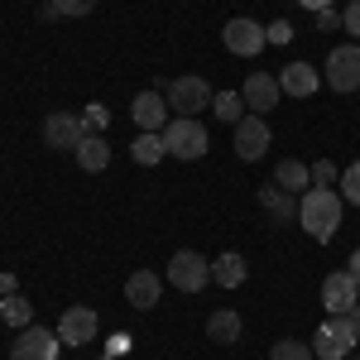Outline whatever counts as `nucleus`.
Returning <instances> with one entry per match:
<instances>
[{
    "mask_svg": "<svg viewBox=\"0 0 360 360\" xmlns=\"http://www.w3.org/2000/svg\"><path fill=\"white\" fill-rule=\"evenodd\" d=\"M341 193H332V188H307L303 202H298V221H303V231L312 236V240H332L336 231H341Z\"/></svg>",
    "mask_w": 360,
    "mask_h": 360,
    "instance_id": "f257e3e1",
    "label": "nucleus"
},
{
    "mask_svg": "<svg viewBox=\"0 0 360 360\" xmlns=\"http://www.w3.org/2000/svg\"><path fill=\"white\" fill-rule=\"evenodd\" d=\"M356 336H360L356 312H346V317H327V322L317 327V336H312V356H322V360H346L351 351H356Z\"/></svg>",
    "mask_w": 360,
    "mask_h": 360,
    "instance_id": "f03ea898",
    "label": "nucleus"
},
{
    "mask_svg": "<svg viewBox=\"0 0 360 360\" xmlns=\"http://www.w3.org/2000/svg\"><path fill=\"white\" fill-rule=\"evenodd\" d=\"M164 144H168V154L183 159V164H193V159H202V154L212 149V139H207V130H202L197 115H178V120H168V125H164Z\"/></svg>",
    "mask_w": 360,
    "mask_h": 360,
    "instance_id": "7ed1b4c3",
    "label": "nucleus"
},
{
    "mask_svg": "<svg viewBox=\"0 0 360 360\" xmlns=\"http://www.w3.org/2000/svg\"><path fill=\"white\" fill-rule=\"evenodd\" d=\"M168 283H173L178 293H202V288L212 283V264H207V255H197V250H178V255L168 259Z\"/></svg>",
    "mask_w": 360,
    "mask_h": 360,
    "instance_id": "20e7f679",
    "label": "nucleus"
},
{
    "mask_svg": "<svg viewBox=\"0 0 360 360\" xmlns=\"http://www.w3.org/2000/svg\"><path fill=\"white\" fill-rule=\"evenodd\" d=\"M217 101V91L207 86V77H173L168 82V106L178 115H197V111H207Z\"/></svg>",
    "mask_w": 360,
    "mask_h": 360,
    "instance_id": "39448f33",
    "label": "nucleus"
},
{
    "mask_svg": "<svg viewBox=\"0 0 360 360\" xmlns=\"http://www.w3.org/2000/svg\"><path fill=\"white\" fill-rule=\"evenodd\" d=\"M63 351V336L49 332V327H25L10 346V360H58Z\"/></svg>",
    "mask_w": 360,
    "mask_h": 360,
    "instance_id": "423d86ee",
    "label": "nucleus"
},
{
    "mask_svg": "<svg viewBox=\"0 0 360 360\" xmlns=\"http://www.w3.org/2000/svg\"><path fill=\"white\" fill-rule=\"evenodd\" d=\"M356 303H360V283L351 278V269H336V274L322 278V307H327L332 317L356 312Z\"/></svg>",
    "mask_w": 360,
    "mask_h": 360,
    "instance_id": "0eeeda50",
    "label": "nucleus"
},
{
    "mask_svg": "<svg viewBox=\"0 0 360 360\" xmlns=\"http://www.w3.org/2000/svg\"><path fill=\"white\" fill-rule=\"evenodd\" d=\"M221 39H226V49L236 58H255L269 39H264V25H255L250 15H236V20H226V29H221Z\"/></svg>",
    "mask_w": 360,
    "mask_h": 360,
    "instance_id": "6e6552de",
    "label": "nucleus"
},
{
    "mask_svg": "<svg viewBox=\"0 0 360 360\" xmlns=\"http://www.w3.org/2000/svg\"><path fill=\"white\" fill-rule=\"evenodd\" d=\"M327 86L332 91H356L360 86V44H341L327 58Z\"/></svg>",
    "mask_w": 360,
    "mask_h": 360,
    "instance_id": "1a4fd4ad",
    "label": "nucleus"
},
{
    "mask_svg": "<svg viewBox=\"0 0 360 360\" xmlns=\"http://www.w3.org/2000/svg\"><path fill=\"white\" fill-rule=\"evenodd\" d=\"M44 139H49V149H77L86 139V120L72 111H53L44 120Z\"/></svg>",
    "mask_w": 360,
    "mask_h": 360,
    "instance_id": "9d476101",
    "label": "nucleus"
},
{
    "mask_svg": "<svg viewBox=\"0 0 360 360\" xmlns=\"http://www.w3.org/2000/svg\"><path fill=\"white\" fill-rule=\"evenodd\" d=\"M240 96H245V106H250V115H269L278 106V77L274 72H250L245 77V86H240Z\"/></svg>",
    "mask_w": 360,
    "mask_h": 360,
    "instance_id": "9b49d317",
    "label": "nucleus"
},
{
    "mask_svg": "<svg viewBox=\"0 0 360 360\" xmlns=\"http://www.w3.org/2000/svg\"><path fill=\"white\" fill-rule=\"evenodd\" d=\"M264 149H269V125H264V115H245L240 125H236V154L255 164V159H264Z\"/></svg>",
    "mask_w": 360,
    "mask_h": 360,
    "instance_id": "f8f14e48",
    "label": "nucleus"
},
{
    "mask_svg": "<svg viewBox=\"0 0 360 360\" xmlns=\"http://www.w3.org/2000/svg\"><path fill=\"white\" fill-rule=\"evenodd\" d=\"M58 336H63V346H86L96 336V312L91 307H68L58 317Z\"/></svg>",
    "mask_w": 360,
    "mask_h": 360,
    "instance_id": "ddd939ff",
    "label": "nucleus"
},
{
    "mask_svg": "<svg viewBox=\"0 0 360 360\" xmlns=\"http://www.w3.org/2000/svg\"><path fill=\"white\" fill-rule=\"evenodd\" d=\"M159 293H164V278L154 274V269H135V274L125 278V298H130V307H139V312H149V307L159 303Z\"/></svg>",
    "mask_w": 360,
    "mask_h": 360,
    "instance_id": "4468645a",
    "label": "nucleus"
},
{
    "mask_svg": "<svg viewBox=\"0 0 360 360\" xmlns=\"http://www.w3.org/2000/svg\"><path fill=\"white\" fill-rule=\"evenodd\" d=\"M130 115H135L139 130H164L168 125V96H159V91H139L135 101H130Z\"/></svg>",
    "mask_w": 360,
    "mask_h": 360,
    "instance_id": "2eb2a0df",
    "label": "nucleus"
},
{
    "mask_svg": "<svg viewBox=\"0 0 360 360\" xmlns=\"http://www.w3.org/2000/svg\"><path fill=\"white\" fill-rule=\"evenodd\" d=\"M278 91H283V96H312V91H317V68H312V63H288V68L278 72Z\"/></svg>",
    "mask_w": 360,
    "mask_h": 360,
    "instance_id": "dca6fc26",
    "label": "nucleus"
},
{
    "mask_svg": "<svg viewBox=\"0 0 360 360\" xmlns=\"http://www.w3.org/2000/svg\"><path fill=\"white\" fill-rule=\"evenodd\" d=\"M250 274L245 255H236V250H226V255H217L212 259V283H221V288H240Z\"/></svg>",
    "mask_w": 360,
    "mask_h": 360,
    "instance_id": "f3484780",
    "label": "nucleus"
},
{
    "mask_svg": "<svg viewBox=\"0 0 360 360\" xmlns=\"http://www.w3.org/2000/svg\"><path fill=\"white\" fill-rule=\"evenodd\" d=\"M168 154V144H164V130H139L135 144H130V159H135L139 168H154L159 159Z\"/></svg>",
    "mask_w": 360,
    "mask_h": 360,
    "instance_id": "a211bd4d",
    "label": "nucleus"
},
{
    "mask_svg": "<svg viewBox=\"0 0 360 360\" xmlns=\"http://www.w3.org/2000/svg\"><path fill=\"white\" fill-rule=\"evenodd\" d=\"M72 154H77V164H82V173H101V168L111 164V144H106L101 135H86L82 144L72 149Z\"/></svg>",
    "mask_w": 360,
    "mask_h": 360,
    "instance_id": "6ab92c4d",
    "label": "nucleus"
},
{
    "mask_svg": "<svg viewBox=\"0 0 360 360\" xmlns=\"http://www.w3.org/2000/svg\"><path fill=\"white\" fill-rule=\"evenodd\" d=\"M259 202H264V212H269L274 221H293V217H298V202H293V193H283L278 183H264V188H259Z\"/></svg>",
    "mask_w": 360,
    "mask_h": 360,
    "instance_id": "aec40b11",
    "label": "nucleus"
},
{
    "mask_svg": "<svg viewBox=\"0 0 360 360\" xmlns=\"http://www.w3.org/2000/svg\"><path fill=\"white\" fill-rule=\"evenodd\" d=\"M207 336H212L217 346H231V341H240V312H231V307H217V312L207 317Z\"/></svg>",
    "mask_w": 360,
    "mask_h": 360,
    "instance_id": "412c9836",
    "label": "nucleus"
},
{
    "mask_svg": "<svg viewBox=\"0 0 360 360\" xmlns=\"http://www.w3.org/2000/svg\"><path fill=\"white\" fill-rule=\"evenodd\" d=\"M274 183L283 188V193H307V183H312V168L298 164V159H283V164L274 168Z\"/></svg>",
    "mask_w": 360,
    "mask_h": 360,
    "instance_id": "4be33fe9",
    "label": "nucleus"
},
{
    "mask_svg": "<svg viewBox=\"0 0 360 360\" xmlns=\"http://www.w3.org/2000/svg\"><path fill=\"white\" fill-rule=\"evenodd\" d=\"M0 317H5L15 332L34 327V307H29V298H20V293H5V298H0Z\"/></svg>",
    "mask_w": 360,
    "mask_h": 360,
    "instance_id": "5701e85b",
    "label": "nucleus"
},
{
    "mask_svg": "<svg viewBox=\"0 0 360 360\" xmlns=\"http://www.w3.org/2000/svg\"><path fill=\"white\" fill-rule=\"evenodd\" d=\"M212 111H217V120H226V125H240V120H245V96H240V91H217Z\"/></svg>",
    "mask_w": 360,
    "mask_h": 360,
    "instance_id": "b1692460",
    "label": "nucleus"
},
{
    "mask_svg": "<svg viewBox=\"0 0 360 360\" xmlns=\"http://www.w3.org/2000/svg\"><path fill=\"white\" fill-rule=\"evenodd\" d=\"M96 0H49L44 15H58V20H77V15H91Z\"/></svg>",
    "mask_w": 360,
    "mask_h": 360,
    "instance_id": "393cba45",
    "label": "nucleus"
},
{
    "mask_svg": "<svg viewBox=\"0 0 360 360\" xmlns=\"http://www.w3.org/2000/svg\"><path fill=\"white\" fill-rule=\"evenodd\" d=\"M269 360H317V356H312V346H307V341H293V336H283V341H274Z\"/></svg>",
    "mask_w": 360,
    "mask_h": 360,
    "instance_id": "a878e982",
    "label": "nucleus"
},
{
    "mask_svg": "<svg viewBox=\"0 0 360 360\" xmlns=\"http://www.w3.org/2000/svg\"><path fill=\"white\" fill-rule=\"evenodd\" d=\"M341 202H351V207H360V159L346 173H341Z\"/></svg>",
    "mask_w": 360,
    "mask_h": 360,
    "instance_id": "bb28decb",
    "label": "nucleus"
},
{
    "mask_svg": "<svg viewBox=\"0 0 360 360\" xmlns=\"http://www.w3.org/2000/svg\"><path fill=\"white\" fill-rule=\"evenodd\" d=\"M336 178H341V173H336L332 159H317V164H312V183H317V188H332Z\"/></svg>",
    "mask_w": 360,
    "mask_h": 360,
    "instance_id": "cd10ccee",
    "label": "nucleus"
},
{
    "mask_svg": "<svg viewBox=\"0 0 360 360\" xmlns=\"http://www.w3.org/2000/svg\"><path fill=\"white\" fill-rule=\"evenodd\" d=\"M341 29H346V34L360 44V0H351V5L341 10Z\"/></svg>",
    "mask_w": 360,
    "mask_h": 360,
    "instance_id": "c85d7f7f",
    "label": "nucleus"
},
{
    "mask_svg": "<svg viewBox=\"0 0 360 360\" xmlns=\"http://www.w3.org/2000/svg\"><path fill=\"white\" fill-rule=\"evenodd\" d=\"M264 39H269V44H288V39H293V25H288V20H274V25H264Z\"/></svg>",
    "mask_w": 360,
    "mask_h": 360,
    "instance_id": "c756f323",
    "label": "nucleus"
},
{
    "mask_svg": "<svg viewBox=\"0 0 360 360\" xmlns=\"http://www.w3.org/2000/svg\"><path fill=\"white\" fill-rule=\"evenodd\" d=\"M317 29H341V10H332V5L317 10Z\"/></svg>",
    "mask_w": 360,
    "mask_h": 360,
    "instance_id": "7c9ffc66",
    "label": "nucleus"
},
{
    "mask_svg": "<svg viewBox=\"0 0 360 360\" xmlns=\"http://www.w3.org/2000/svg\"><path fill=\"white\" fill-rule=\"evenodd\" d=\"M82 120H86V125H96V130H106V120H111V115L101 111V106H91V111H86Z\"/></svg>",
    "mask_w": 360,
    "mask_h": 360,
    "instance_id": "2f4dec72",
    "label": "nucleus"
},
{
    "mask_svg": "<svg viewBox=\"0 0 360 360\" xmlns=\"http://www.w3.org/2000/svg\"><path fill=\"white\" fill-rule=\"evenodd\" d=\"M106 351H111V356H125V351H130V336H111Z\"/></svg>",
    "mask_w": 360,
    "mask_h": 360,
    "instance_id": "473e14b6",
    "label": "nucleus"
},
{
    "mask_svg": "<svg viewBox=\"0 0 360 360\" xmlns=\"http://www.w3.org/2000/svg\"><path fill=\"white\" fill-rule=\"evenodd\" d=\"M298 5H303V10H312V15H317V10H327V5H332V0H298Z\"/></svg>",
    "mask_w": 360,
    "mask_h": 360,
    "instance_id": "72a5a7b5",
    "label": "nucleus"
},
{
    "mask_svg": "<svg viewBox=\"0 0 360 360\" xmlns=\"http://www.w3.org/2000/svg\"><path fill=\"white\" fill-rule=\"evenodd\" d=\"M5 293H15V274H0V298Z\"/></svg>",
    "mask_w": 360,
    "mask_h": 360,
    "instance_id": "f704fd0d",
    "label": "nucleus"
},
{
    "mask_svg": "<svg viewBox=\"0 0 360 360\" xmlns=\"http://www.w3.org/2000/svg\"><path fill=\"white\" fill-rule=\"evenodd\" d=\"M346 269H351V278H356V283H360V250H356V255H351V264H346Z\"/></svg>",
    "mask_w": 360,
    "mask_h": 360,
    "instance_id": "c9c22d12",
    "label": "nucleus"
},
{
    "mask_svg": "<svg viewBox=\"0 0 360 360\" xmlns=\"http://www.w3.org/2000/svg\"><path fill=\"white\" fill-rule=\"evenodd\" d=\"M346 360H360V356H356V351H351V356H346Z\"/></svg>",
    "mask_w": 360,
    "mask_h": 360,
    "instance_id": "e433bc0d",
    "label": "nucleus"
},
{
    "mask_svg": "<svg viewBox=\"0 0 360 360\" xmlns=\"http://www.w3.org/2000/svg\"><path fill=\"white\" fill-rule=\"evenodd\" d=\"M356 322H360V303H356Z\"/></svg>",
    "mask_w": 360,
    "mask_h": 360,
    "instance_id": "4c0bfd02",
    "label": "nucleus"
},
{
    "mask_svg": "<svg viewBox=\"0 0 360 360\" xmlns=\"http://www.w3.org/2000/svg\"><path fill=\"white\" fill-rule=\"evenodd\" d=\"M356 346H360V336H356Z\"/></svg>",
    "mask_w": 360,
    "mask_h": 360,
    "instance_id": "58836bf2",
    "label": "nucleus"
}]
</instances>
